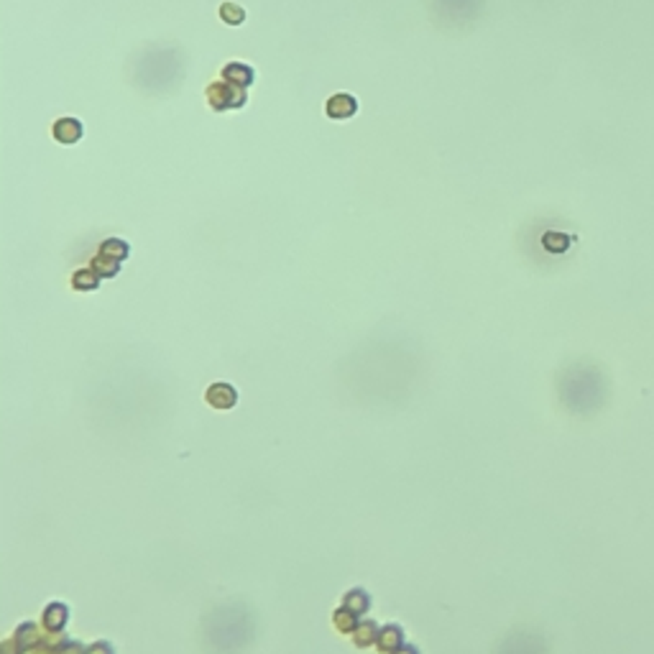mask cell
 Masks as SVG:
<instances>
[{
	"label": "cell",
	"instance_id": "obj_1",
	"mask_svg": "<svg viewBox=\"0 0 654 654\" xmlns=\"http://www.w3.org/2000/svg\"><path fill=\"white\" fill-rule=\"evenodd\" d=\"M233 82H218V85H212L210 93H207V97H210V105L215 107V110H225V107H241L246 102V95L241 93V90L231 88Z\"/></svg>",
	"mask_w": 654,
	"mask_h": 654
},
{
	"label": "cell",
	"instance_id": "obj_2",
	"mask_svg": "<svg viewBox=\"0 0 654 654\" xmlns=\"http://www.w3.org/2000/svg\"><path fill=\"white\" fill-rule=\"evenodd\" d=\"M355 110H358V102H355L353 95L340 93V95H332L330 100H327V115H330V118H337V120L350 118V115H355Z\"/></svg>",
	"mask_w": 654,
	"mask_h": 654
},
{
	"label": "cell",
	"instance_id": "obj_3",
	"mask_svg": "<svg viewBox=\"0 0 654 654\" xmlns=\"http://www.w3.org/2000/svg\"><path fill=\"white\" fill-rule=\"evenodd\" d=\"M54 138L59 144H77L82 138V123L75 118H62L54 123Z\"/></svg>",
	"mask_w": 654,
	"mask_h": 654
},
{
	"label": "cell",
	"instance_id": "obj_4",
	"mask_svg": "<svg viewBox=\"0 0 654 654\" xmlns=\"http://www.w3.org/2000/svg\"><path fill=\"white\" fill-rule=\"evenodd\" d=\"M207 399H210L212 406L225 409V406L236 404V391H233L231 386H225V384H218V386H212L210 391H207Z\"/></svg>",
	"mask_w": 654,
	"mask_h": 654
},
{
	"label": "cell",
	"instance_id": "obj_5",
	"mask_svg": "<svg viewBox=\"0 0 654 654\" xmlns=\"http://www.w3.org/2000/svg\"><path fill=\"white\" fill-rule=\"evenodd\" d=\"M225 80L238 85V88H248L250 82H253V69L246 67V64H231V67L225 69Z\"/></svg>",
	"mask_w": 654,
	"mask_h": 654
},
{
	"label": "cell",
	"instance_id": "obj_6",
	"mask_svg": "<svg viewBox=\"0 0 654 654\" xmlns=\"http://www.w3.org/2000/svg\"><path fill=\"white\" fill-rule=\"evenodd\" d=\"M102 253L112 255L115 261H120V258H125V255H128V246H125L123 241H115V238H112V241L102 243Z\"/></svg>",
	"mask_w": 654,
	"mask_h": 654
},
{
	"label": "cell",
	"instance_id": "obj_7",
	"mask_svg": "<svg viewBox=\"0 0 654 654\" xmlns=\"http://www.w3.org/2000/svg\"><path fill=\"white\" fill-rule=\"evenodd\" d=\"M220 13H223V19L228 21V23H233V26H238V23H241V21L246 19V13L241 11V8H238V6H231V3H228V6H223V8H220Z\"/></svg>",
	"mask_w": 654,
	"mask_h": 654
},
{
	"label": "cell",
	"instance_id": "obj_8",
	"mask_svg": "<svg viewBox=\"0 0 654 654\" xmlns=\"http://www.w3.org/2000/svg\"><path fill=\"white\" fill-rule=\"evenodd\" d=\"M75 287L77 289H95V287H97V279H95L90 271H77V274H75Z\"/></svg>",
	"mask_w": 654,
	"mask_h": 654
}]
</instances>
